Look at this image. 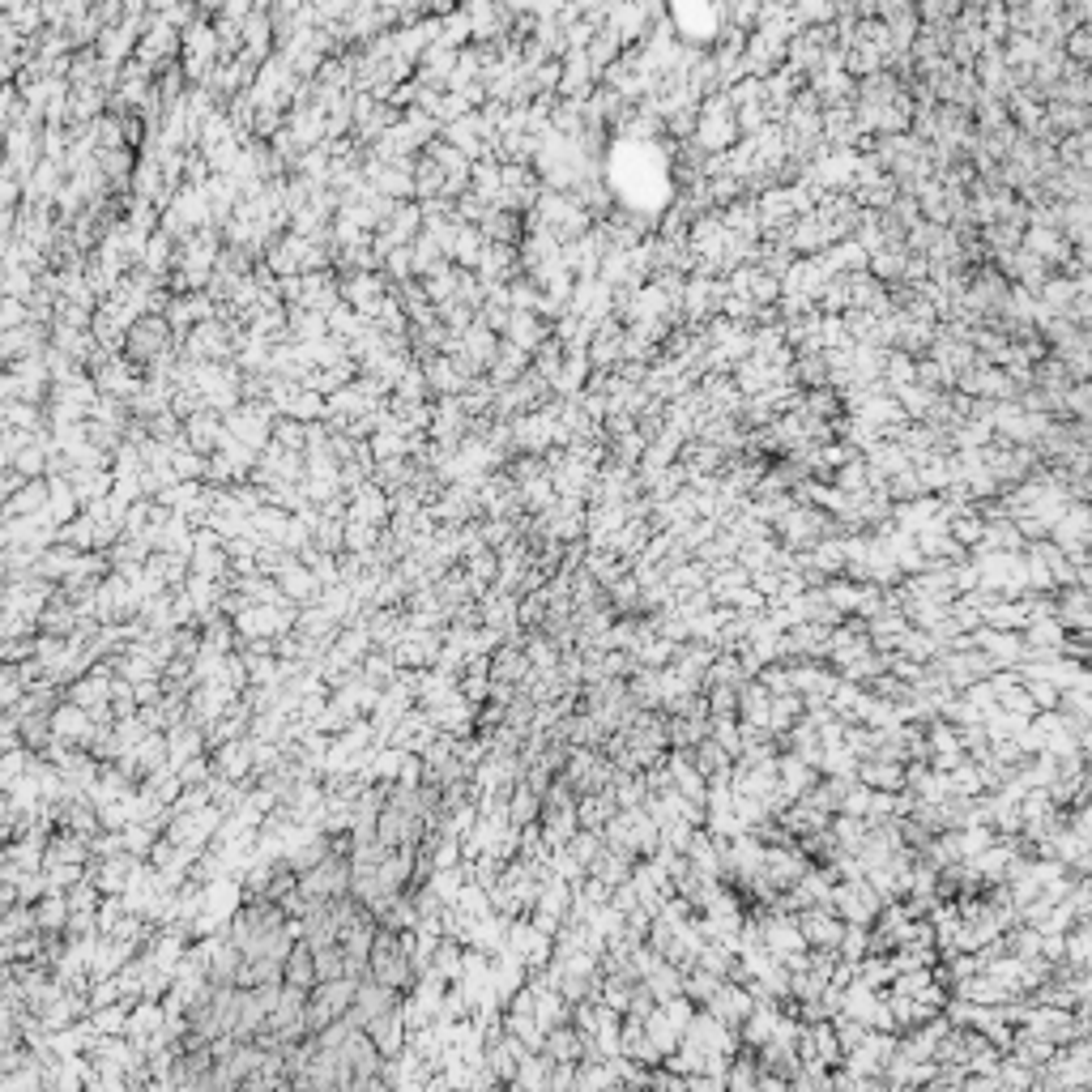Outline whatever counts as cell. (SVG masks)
Wrapping results in <instances>:
<instances>
[{
  "label": "cell",
  "instance_id": "1",
  "mask_svg": "<svg viewBox=\"0 0 1092 1092\" xmlns=\"http://www.w3.org/2000/svg\"><path fill=\"white\" fill-rule=\"evenodd\" d=\"M282 969H287V977H282V982L311 990V986L320 982V977H316V947H311L307 939H295V947H291V956H287V964H282Z\"/></svg>",
  "mask_w": 1092,
  "mask_h": 1092
},
{
  "label": "cell",
  "instance_id": "2",
  "mask_svg": "<svg viewBox=\"0 0 1092 1092\" xmlns=\"http://www.w3.org/2000/svg\"><path fill=\"white\" fill-rule=\"evenodd\" d=\"M252 751H257V743H222V751H218V760H214V769H218V777H226V782H239V777H244L248 769H252Z\"/></svg>",
  "mask_w": 1092,
  "mask_h": 1092
},
{
  "label": "cell",
  "instance_id": "3",
  "mask_svg": "<svg viewBox=\"0 0 1092 1092\" xmlns=\"http://www.w3.org/2000/svg\"><path fill=\"white\" fill-rule=\"evenodd\" d=\"M316 977H320V982L346 977V947H342V943H324V947H316Z\"/></svg>",
  "mask_w": 1092,
  "mask_h": 1092
}]
</instances>
